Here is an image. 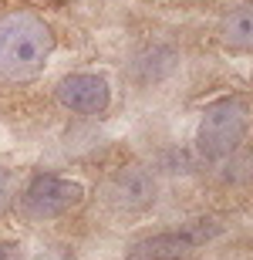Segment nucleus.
Here are the masks:
<instances>
[{
	"mask_svg": "<svg viewBox=\"0 0 253 260\" xmlns=\"http://www.w3.org/2000/svg\"><path fill=\"white\" fill-rule=\"evenodd\" d=\"M54 38L34 14H10L0 20V81H27L44 68Z\"/></svg>",
	"mask_w": 253,
	"mask_h": 260,
	"instance_id": "obj_1",
	"label": "nucleus"
},
{
	"mask_svg": "<svg viewBox=\"0 0 253 260\" xmlns=\"http://www.w3.org/2000/svg\"><path fill=\"white\" fill-rule=\"evenodd\" d=\"M243 135H246V108L230 98V102L213 105L203 115L196 145H199V152H203L206 159L220 162V159H226V155H233L236 149H240Z\"/></svg>",
	"mask_w": 253,
	"mask_h": 260,
	"instance_id": "obj_2",
	"label": "nucleus"
},
{
	"mask_svg": "<svg viewBox=\"0 0 253 260\" xmlns=\"http://www.w3.org/2000/svg\"><path fill=\"white\" fill-rule=\"evenodd\" d=\"M81 200H85V186L58 176H38L24 193V210L34 220H54L61 213L75 210Z\"/></svg>",
	"mask_w": 253,
	"mask_h": 260,
	"instance_id": "obj_3",
	"label": "nucleus"
},
{
	"mask_svg": "<svg viewBox=\"0 0 253 260\" xmlns=\"http://www.w3.org/2000/svg\"><path fill=\"white\" fill-rule=\"evenodd\" d=\"M58 102L81 115H98L108 108V81L101 75H68L58 81Z\"/></svg>",
	"mask_w": 253,
	"mask_h": 260,
	"instance_id": "obj_4",
	"label": "nucleus"
},
{
	"mask_svg": "<svg viewBox=\"0 0 253 260\" xmlns=\"http://www.w3.org/2000/svg\"><path fill=\"white\" fill-rule=\"evenodd\" d=\"M108 203L115 206V210H142L149 206V200L156 196V183H152V176L146 169H138V166H128L122 173L108 183Z\"/></svg>",
	"mask_w": 253,
	"mask_h": 260,
	"instance_id": "obj_5",
	"label": "nucleus"
},
{
	"mask_svg": "<svg viewBox=\"0 0 253 260\" xmlns=\"http://www.w3.org/2000/svg\"><path fill=\"white\" fill-rule=\"evenodd\" d=\"M213 237V226L206 230H186V233H162V237H149L132 250V260H172L199 247L203 240Z\"/></svg>",
	"mask_w": 253,
	"mask_h": 260,
	"instance_id": "obj_6",
	"label": "nucleus"
},
{
	"mask_svg": "<svg viewBox=\"0 0 253 260\" xmlns=\"http://www.w3.org/2000/svg\"><path fill=\"white\" fill-rule=\"evenodd\" d=\"M220 41L230 48H253V7H240L233 14H226L220 24Z\"/></svg>",
	"mask_w": 253,
	"mask_h": 260,
	"instance_id": "obj_7",
	"label": "nucleus"
},
{
	"mask_svg": "<svg viewBox=\"0 0 253 260\" xmlns=\"http://www.w3.org/2000/svg\"><path fill=\"white\" fill-rule=\"evenodd\" d=\"M0 260H20L17 247H14V243H0Z\"/></svg>",
	"mask_w": 253,
	"mask_h": 260,
	"instance_id": "obj_8",
	"label": "nucleus"
},
{
	"mask_svg": "<svg viewBox=\"0 0 253 260\" xmlns=\"http://www.w3.org/2000/svg\"><path fill=\"white\" fill-rule=\"evenodd\" d=\"M7 200V173H4V169H0V203Z\"/></svg>",
	"mask_w": 253,
	"mask_h": 260,
	"instance_id": "obj_9",
	"label": "nucleus"
}]
</instances>
